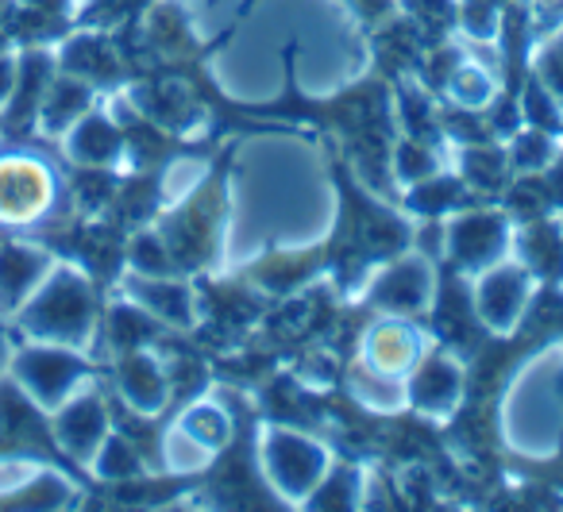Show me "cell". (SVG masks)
I'll return each instance as SVG.
<instances>
[{"instance_id": "1", "label": "cell", "mask_w": 563, "mask_h": 512, "mask_svg": "<svg viewBox=\"0 0 563 512\" xmlns=\"http://www.w3.org/2000/svg\"><path fill=\"white\" fill-rule=\"evenodd\" d=\"M20 324L32 340L58 343V347L81 350L93 340L97 327V297L93 281L74 266H51L32 297L24 301Z\"/></svg>"}, {"instance_id": "2", "label": "cell", "mask_w": 563, "mask_h": 512, "mask_svg": "<svg viewBox=\"0 0 563 512\" xmlns=\"http://www.w3.org/2000/svg\"><path fill=\"white\" fill-rule=\"evenodd\" d=\"M255 455L266 486L286 504H306L332 470V450L317 435L286 424H266L255 435Z\"/></svg>"}, {"instance_id": "3", "label": "cell", "mask_w": 563, "mask_h": 512, "mask_svg": "<svg viewBox=\"0 0 563 512\" xmlns=\"http://www.w3.org/2000/svg\"><path fill=\"white\" fill-rule=\"evenodd\" d=\"M532 297H537V274L517 258H501L498 266L475 274V286H471L478 324L494 335H514L529 312Z\"/></svg>"}, {"instance_id": "4", "label": "cell", "mask_w": 563, "mask_h": 512, "mask_svg": "<svg viewBox=\"0 0 563 512\" xmlns=\"http://www.w3.org/2000/svg\"><path fill=\"white\" fill-rule=\"evenodd\" d=\"M514 251V224L494 209L455 212L444 224V258L460 266L467 278L498 266Z\"/></svg>"}, {"instance_id": "5", "label": "cell", "mask_w": 563, "mask_h": 512, "mask_svg": "<svg viewBox=\"0 0 563 512\" xmlns=\"http://www.w3.org/2000/svg\"><path fill=\"white\" fill-rule=\"evenodd\" d=\"M16 370V386L32 397V404H40L43 412H55L63 401H70L86 381V363L74 347H58V343H40L27 347L12 363Z\"/></svg>"}, {"instance_id": "6", "label": "cell", "mask_w": 563, "mask_h": 512, "mask_svg": "<svg viewBox=\"0 0 563 512\" xmlns=\"http://www.w3.org/2000/svg\"><path fill=\"white\" fill-rule=\"evenodd\" d=\"M429 335L424 327L413 324V316H394L383 312L375 324L367 327L360 347V366L383 374V378H401L406 381L413 374V366L429 355Z\"/></svg>"}, {"instance_id": "7", "label": "cell", "mask_w": 563, "mask_h": 512, "mask_svg": "<svg viewBox=\"0 0 563 512\" xmlns=\"http://www.w3.org/2000/svg\"><path fill=\"white\" fill-rule=\"evenodd\" d=\"M463 393H467V374H463L460 358L448 355V350H429L406 378L409 409L432 420L452 416L463 404Z\"/></svg>"}, {"instance_id": "8", "label": "cell", "mask_w": 563, "mask_h": 512, "mask_svg": "<svg viewBox=\"0 0 563 512\" xmlns=\"http://www.w3.org/2000/svg\"><path fill=\"white\" fill-rule=\"evenodd\" d=\"M51 201H55V178L40 158H0V220L4 224H32L51 209Z\"/></svg>"}, {"instance_id": "9", "label": "cell", "mask_w": 563, "mask_h": 512, "mask_svg": "<svg viewBox=\"0 0 563 512\" xmlns=\"http://www.w3.org/2000/svg\"><path fill=\"white\" fill-rule=\"evenodd\" d=\"M375 309L394 316H424L437 301V270L424 255H406L390 263L371 286Z\"/></svg>"}, {"instance_id": "10", "label": "cell", "mask_w": 563, "mask_h": 512, "mask_svg": "<svg viewBox=\"0 0 563 512\" xmlns=\"http://www.w3.org/2000/svg\"><path fill=\"white\" fill-rule=\"evenodd\" d=\"M104 435H109V404L97 393H74L55 409V443L78 463H93Z\"/></svg>"}, {"instance_id": "11", "label": "cell", "mask_w": 563, "mask_h": 512, "mask_svg": "<svg viewBox=\"0 0 563 512\" xmlns=\"http://www.w3.org/2000/svg\"><path fill=\"white\" fill-rule=\"evenodd\" d=\"M117 389L132 412L155 416V412H163V404L170 401V370H166L163 358L151 355L147 347H132L120 358Z\"/></svg>"}, {"instance_id": "12", "label": "cell", "mask_w": 563, "mask_h": 512, "mask_svg": "<svg viewBox=\"0 0 563 512\" xmlns=\"http://www.w3.org/2000/svg\"><path fill=\"white\" fill-rule=\"evenodd\" d=\"M128 301L140 304L151 320L158 324H170V327H194L197 324V293L194 286L186 281L170 278V274H135L128 281Z\"/></svg>"}, {"instance_id": "13", "label": "cell", "mask_w": 563, "mask_h": 512, "mask_svg": "<svg viewBox=\"0 0 563 512\" xmlns=\"http://www.w3.org/2000/svg\"><path fill=\"white\" fill-rule=\"evenodd\" d=\"M51 266H55L51 255L40 247H24V243L0 247V312L24 309V301L40 289Z\"/></svg>"}, {"instance_id": "14", "label": "cell", "mask_w": 563, "mask_h": 512, "mask_svg": "<svg viewBox=\"0 0 563 512\" xmlns=\"http://www.w3.org/2000/svg\"><path fill=\"white\" fill-rule=\"evenodd\" d=\"M66 151H70V158L78 166H93V170H97V166H112V163H117V158L128 151V140H124V132L112 124V120L86 112L78 124H70V135H66Z\"/></svg>"}, {"instance_id": "15", "label": "cell", "mask_w": 563, "mask_h": 512, "mask_svg": "<svg viewBox=\"0 0 563 512\" xmlns=\"http://www.w3.org/2000/svg\"><path fill=\"white\" fill-rule=\"evenodd\" d=\"M174 427L186 432L189 439H197L205 450H212V455H220V450L232 443V432H235L228 409H220L217 401H194L189 409H181V416L174 420Z\"/></svg>"}, {"instance_id": "16", "label": "cell", "mask_w": 563, "mask_h": 512, "mask_svg": "<svg viewBox=\"0 0 563 512\" xmlns=\"http://www.w3.org/2000/svg\"><path fill=\"white\" fill-rule=\"evenodd\" d=\"M89 101H93V93H89V86L81 78H74L70 74V78L55 81L40 101L43 127H47V132H66V127L78 124V120L86 116Z\"/></svg>"}, {"instance_id": "17", "label": "cell", "mask_w": 563, "mask_h": 512, "mask_svg": "<svg viewBox=\"0 0 563 512\" xmlns=\"http://www.w3.org/2000/svg\"><path fill=\"white\" fill-rule=\"evenodd\" d=\"M347 389L352 397L371 412H401L409 409L406 397V381L401 378H383V374L367 370V366H355L352 378H347Z\"/></svg>"}, {"instance_id": "18", "label": "cell", "mask_w": 563, "mask_h": 512, "mask_svg": "<svg viewBox=\"0 0 563 512\" xmlns=\"http://www.w3.org/2000/svg\"><path fill=\"white\" fill-rule=\"evenodd\" d=\"M498 93V81L486 66L478 63H460L448 78V97H452L460 109H486Z\"/></svg>"}, {"instance_id": "19", "label": "cell", "mask_w": 563, "mask_h": 512, "mask_svg": "<svg viewBox=\"0 0 563 512\" xmlns=\"http://www.w3.org/2000/svg\"><path fill=\"white\" fill-rule=\"evenodd\" d=\"M93 474L97 478H109V481H124V478H135V474H143V458L140 450H135V443L128 439V435H104V443L97 447L93 455Z\"/></svg>"}, {"instance_id": "20", "label": "cell", "mask_w": 563, "mask_h": 512, "mask_svg": "<svg viewBox=\"0 0 563 512\" xmlns=\"http://www.w3.org/2000/svg\"><path fill=\"white\" fill-rule=\"evenodd\" d=\"M212 450H205L197 439H189L186 432H178V427H170L163 439V463L170 474H194V470H205V466L212 463Z\"/></svg>"}, {"instance_id": "21", "label": "cell", "mask_w": 563, "mask_h": 512, "mask_svg": "<svg viewBox=\"0 0 563 512\" xmlns=\"http://www.w3.org/2000/svg\"><path fill=\"white\" fill-rule=\"evenodd\" d=\"M394 174H398L401 186H417V181H429L440 174V163L424 143H401L398 155H394Z\"/></svg>"}, {"instance_id": "22", "label": "cell", "mask_w": 563, "mask_h": 512, "mask_svg": "<svg viewBox=\"0 0 563 512\" xmlns=\"http://www.w3.org/2000/svg\"><path fill=\"white\" fill-rule=\"evenodd\" d=\"M537 86L560 104L563 112V32L555 40H544L537 51Z\"/></svg>"}, {"instance_id": "23", "label": "cell", "mask_w": 563, "mask_h": 512, "mask_svg": "<svg viewBox=\"0 0 563 512\" xmlns=\"http://www.w3.org/2000/svg\"><path fill=\"white\" fill-rule=\"evenodd\" d=\"M174 255L170 247H166V240H158V235H140V240L132 243V270L135 274H151V278H158V274H174Z\"/></svg>"}, {"instance_id": "24", "label": "cell", "mask_w": 563, "mask_h": 512, "mask_svg": "<svg viewBox=\"0 0 563 512\" xmlns=\"http://www.w3.org/2000/svg\"><path fill=\"white\" fill-rule=\"evenodd\" d=\"M552 151H555V143L548 140L544 127H525L514 140V163L521 166V170H537V166H544L548 158H552Z\"/></svg>"}, {"instance_id": "25", "label": "cell", "mask_w": 563, "mask_h": 512, "mask_svg": "<svg viewBox=\"0 0 563 512\" xmlns=\"http://www.w3.org/2000/svg\"><path fill=\"white\" fill-rule=\"evenodd\" d=\"M460 20L463 32L475 35V40H494V32H498V9H490L483 0H467L460 9Z\"/></svg>"}, {"instance_id": "26", "label": "cell", "mask_w": 563, "mask_h": 512, "mask_svg": "<svg viewBox=\"0 0 563 512\" xmlns=\"http://www.w3.org/2000/svg\"><path fill=\"white\" fill-rule=\"evenodd\" d=\"M12 89H16V70H12V63H9V58H0V109H4V104H9Z\"/></svg>"}, {"instance_id": "27", "label": "cell", "mask_w": 563, "mask_h": 512, "mask_svg": "<svg viewBox=\"0 0 563 512\" xmlns=\"http://www.w3.org/2000/svg\"><path fill=\"white\" fill-rule=\"evenodd\" d=\"M32 12H47V16H58V12H70V0H24Z\"/></svg>"}, {"instance_id": "28", "label": "cell", "mask_w": 563, "mask_h": 512, "mask_svg": "<svg viewBox=\"0 0 563 512\" xmlns=\"http://www.w3.org/2000/svg\"><path fill=\"white\" fill-rule=\"evenodd\" d=\"M537 9L544 20H552V24H563V0H537Z\"/></svg>"}, {"instance_id": "29", "label": "cell", "mask_w": 563, "mask_h": 512, "mask_svg": "<svg viewBox=\"0 0 563 512\" xmlns=\"http://www.w3.org/2000/svg\"><path fill=\"white\" fill-rule=\"evenodd\" d=\"M4 355H9V347H4V335H0V363H4Z\"/></svg>"}]
</instances>
